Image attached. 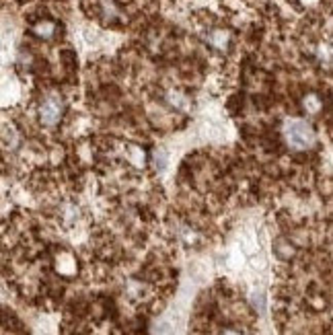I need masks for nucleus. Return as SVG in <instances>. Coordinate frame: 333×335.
Returning a JSON list of instances; mask_svg holds the SVG:
<instances>
[{"label":"nucleus","mask_w":333,"mask_h":335,"mask_svg":"<svg viewBox=\"0 0 333 335\" xmlns=\"http://www.w3.org/2000/svg\"><path fill=\"white\" fill-rule=\"evenodd\" d=\"M220 335H247V333H243V331H239V329H224Z\"/></svg>","instance_id":"obj_5"},{"label":"nucleus","mask_w":333,"mask_h":335,"mask_svg":"<svg viewBox=\"0 0 333 335\" xmlns=\"http://www.w3.org/2000/svg\"><path fill=\"white\" fill-rule=\"evenodd\" d=\"M62 115V101H60L58 95H47L43 101H41V107H39V117L45 126H54L56 121Z\"/></svg>","instance_id":"obj_2"},{"label":"nucleus","mask_w":333,"mask_h":335,"mask_svg":"<svg viewBox=\"0 0 333 335\" xmlns=\"http://www.w3.org/2000/svg\"><path fill=\"white\" fill-rule=\"evenodd\" d=\"M35 33H37L39 37H43V39H50V37L56 33V25L50 23V21H41V23L35 25Z\"/></svg>","instance_id":"obj_3"},{"label":"nucleus","mask_w":333,"mask_h":335,"mask_svg":"<svg viewBox=\"0 0 333 335\" xmlns=\"http://www.w3.org/2000/svg\"><path fill=\"white\" fill-rule=\"evenodd\" d=\"M210 41L214 45H218V47H224L226 41H228V35L224 31H214V33H210Z\"/></svg>","instance_id":"obj_4"},{"label":"nucleus","mask_w":333,"mask_h":335,"mask_svg":"<svg viewBox=\"0 0 333 335\" xmlns=\"http://www.w3.org/2000/svg\"><path fill=\"white\" fill-rule=\"evenodd\" d=\"M286 138H288V144L296 150H302V148H309L313 142H315V132L313 128L302 119H290L286 124Z\"/></svg>","instance_id":"obj_1"}]
</instances>
